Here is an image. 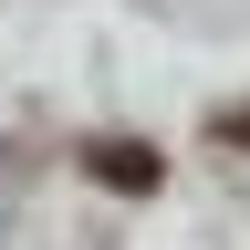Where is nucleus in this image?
<instances>
[{"label":"nucleus","instance_id":"obj_1","mask_svg":"<svg viewBox=\"0 0 250 250\" xmlns=\"http://www.w3.org/2000/svg\"><path fill=\"white\" fill-rule=\"evenodd\" d=\"M83 167H94V188H125V198H146V188L167 177V167H156V146H136V136H94Z\"/></svg>","mask_w":250,"mask_h":250},{"label":"nucleus","instance_id":"obj_2","mask_svg":"<svg viewBox=\"0 0 250 250\" xmlns=\"http://www.w3.org/2000/svg\"><path fill=\"white\" fill-rule=\"evenodd\" d=\"M229 136H240V146H250V115H229Z\"/></svg>","mask_w":250,"mask_h":250}]
</instances>
